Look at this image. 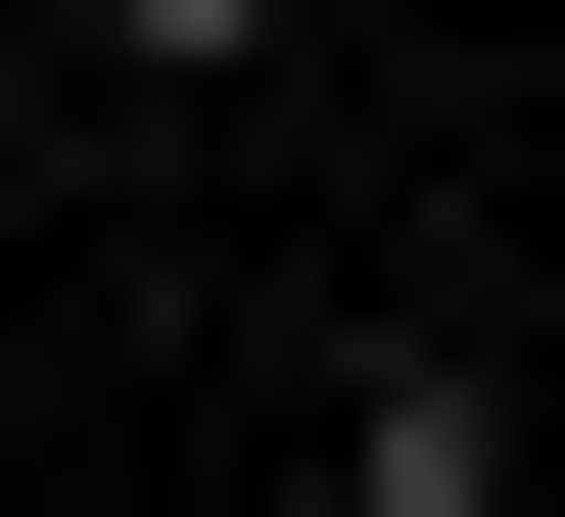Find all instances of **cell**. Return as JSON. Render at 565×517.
<instances>
[{"instance_id": "cell-1", "label": "cell", "mask_w": 565, "mask_h": 517, "mask_svg": "<svg viewBox=\"0 0 565 517\" xmlns=\"http://www.w3.org/2000/svg\"><path fill=\"white\" fill-rule=\"evenodd\" d=\"M282 471H330V517H565V471H519V330H424V282L282 377Z\"/></svg>"}, {"instance_id": "cell-2", "label": "cell", "mask_w": 565, "mask_h": 517, "mask_svg": "<svg viewBox=\"0 0 565 517\" xmlns=\"http://www.w3.org/2000/svg\"><path fill=\"white\" fill-rule=\"evenodd\" d=\"M47 47H95V95H282V0H47Z\"/></svg>"}, {"instance_id": "cell-3", "label": "cell", "mask_w": 565, "mask_h": 517, "mask_svg": "<svg viewBox=\"0 0 565 517\" xmlns=\"http://www.w3.org/2000/svg\"><path fill=\"white\" fill-rule=\"evenodd\" d=\"M519 471H565V423H519Z\"/></svg>"}]
</instances>
